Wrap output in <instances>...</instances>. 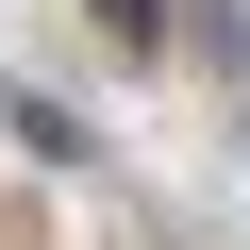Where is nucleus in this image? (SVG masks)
Returning <instances> with one entry per match:
<instances>
[{
	"label": "nucleus",
	"instance_id": "obj_1",
	"mask_svg": "<svg viewBox=\"0 0 250 250\" xmlns=\"http://www.w3.org/2000/svg\"><path fill=\"white\" fill-rule=\"evenodd\" d=\"M100 17H117V34H150V0H100Z\"/></svg>",
	"mask_w": 250,
	"mask_h": 250
}]
</instances>
